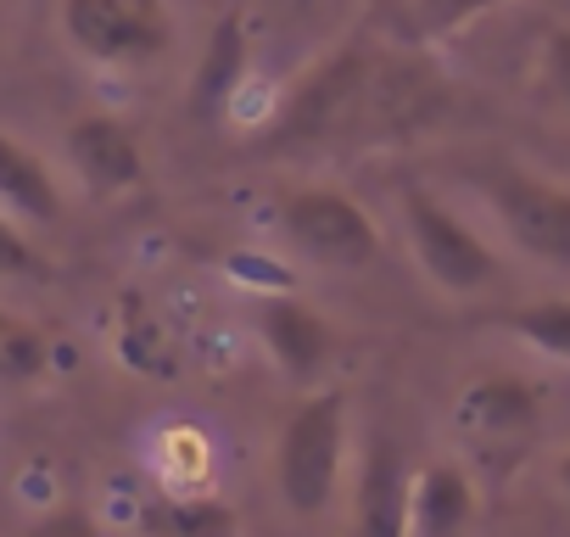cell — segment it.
Instances as JSON below:
<instances>
[{
  "label": "cell",
  "mask_w": 570,
  "mask_h": 537,
  "mask_svg": "<svg viewBox=\"0 0 570 537\" xmlns=\"http://www.w3.org/2000/svg\"><path fill=\"white\" fill-rule=\"evenodd\" d=\"M370 51L347 46L336 57H325L292 96H285L268 140L285 152H314V146H336V140H358L364 129V90H370Z\"/></svg>",
  "instance_id": "1"
},
{
  "label": "cell",
  "mask_w": 570,
  "mask_h": 537,
  "mask_svg": "<svg viewBox=\"0 0 570 537\" xmlns=\"http://www.w3.org/2000/svg\"><path fill=\"white\" fill-rule=\"evenodd\" d=\"M448 113V85L420 57H375L358 140H414Z\"/></svg>",
  "instance_id": "8"
},
{
  "label": "cell",
  "mask_w": 570,
  "mask_h": 537,
  "mask_svg": "<svg viewBox=\"0 0 570 537\" xmlns=\"http://www.w3.org/2000/svg\"><path fill=\"white\" fill-rule=\"evenodd\" d=\"M246 57H252L246 18H240V12H224V18L213 23L207 46H202L196 74H190V107H196L202 118H218V113L235 101V90H240V79H246Z\"/></svg>",
  "instance_id": "12"
},
{
  "label": "cell",
  "mask_w": 570,
  "mask_h": 537,
  "mask_svg": "<svg viewBox=\"0 0 570 537\" xmlns=\"http://www.w3.org/2000/svg\"><path fill=\"white\" fill-rule=\"evenodd\" d=\"M481 196L492 202L498 224L509 230V241L553 268H570V191L525 174V168H487L481 174Z\"/></svg>",
  "instance_id": "7"
},
{
  "label": "cell",
  "mask_w": 570,
  "mask_h": 537,
  "mask_svg": "<svg viewBox=\"0 0 570 537\" xmlns=\"http://www.w3.org/2000/svg\"><path fill=\"white\" fill-rule=\"evenodd\" d=\"M553 476H559V487H564V492H570V448H564V453H559V465H553Z\"/></svg>",
  "instance_id": "22"
},
{
  "label": "cell",
  "mask_w": 570,
  "mask_h": 537,
  "mask_svg": "<svg viewBox=\"0 0 570 537\" xmlns=\"http://www.w3.org/2000/svg\"><path fill=\"white\" fill-rule=\"evenodd\" d=\"M403 230H409V246L420 257V268L431 275V286L453 292V297H470V292H487L498 281V257L492 246L448 207L436 202L431 191L409 185L403 191Z\"/></svg>",
  "instance_id": "5"
},
{
  "label": "cell",
  "mask_w": 570,
  "mask_h": 537,
  "mask_svg": "<svg viewBox=\"0 0 570 537\" xmlns=\"http://www.w3.org/2000/svg\"><path fill=\"white\" fill-rule=\"evenodd\" d=\"M498 7H509V0H409V35L420 46H431V40H448V35L481 23Z\"/></svg>",
  "instance_id": "18"
},
{
  "label": "cell",
  "mask_w": 570,
  "mask_h": 537,
  "mask_svg": "<svg viewBox=\"0 0 570 537\" xmlns=\"http://www.w3.org/2000/svg\"><path fill=\"white\" fill-rule=\"evenodd\" d=\"M537 85L559 107H570V23H559V29L542 35V46H537Z\"/></svg>",
  "instance_id": "19"
},
{
  "label": "cell",
  "mask_w": 570,
  "mask_h": 537,
  "mask_svg": "<svg viewBox=\"0 0 570 537\" xmlns=\"http://www.w3.org/2000/svg\"><path fill=\"white\" fill-rule=\"evenodd\" d=\"M353 537H414V476L392 437H375L358 470Z\"/></svg>",
  "instance_id": "10"
},
{
  "label": "cell",
  "mask_w": 570,
  "mask_h": 537,
  "mask_svg": "<svg viewBox=\"0 0 570 537\" xmlns=\"http://www.w3.org/2000/svg\"><path fill=\"white\" fill-rule=\"evenodd\" d=\"M0 207L29 224H51L62 213V191H57L51 168L12 135H0Z\"/></svg>",
  "instance_id": "14"
},
{
  "label": "cell",
  "mask_w": 570,
  "mask_h": 537,
  "mask_svg": "<svg viewBox=\"0 0 570 537\" xmlns=\"http://www.w3.org/2000/svg\"><path fill=\"white\" fill-rule=\"evenodd\" d=\"M62 35L85 62L146 68L174 46L168 0H62Z\"/></svg>",
  "instance_id": "3"
},
{
  "label": "cell",
  "mask_w": 570,
  "mask_h": 537,
  "mask_svg": "<svg viewBox=\"0 0 570 537\" xmlns=\"http://www.w3.org/2000/svg\"><path fill=\"white\" fill-rule=\"evenodd\" d=\"M475 515V481L464 465H425L414 476V537H459Z\"/></svg>",
  "instance_id": "13"
},
{
  "label": "cell",
  "mask_w": 570,
  "mask_h": 537,
  "mask_svg": "<svg viewBox=\"0 0 570 537\" xmlns=\"http://www.w3.org/2000/svg\"><path fill=\"white\" fill-rule=\"evenodd\" d=\"M140 537H235V509L224 498H151L135 515Z\"/></svg>",
  "instance_id": "15"
},
{
  "label": "cell",
  "mask_w": 570,
  "mask_h": 537,
  "mask_svg": "<svg viewBox=\"0 0 570 537\" xmlns=\"http://www.w3.org/2000/svg\"><path fill=\"white\" fill-rule=\"evenodd\" d=\"M453 431L481 465L509 470L525 459V448L542 431V392L520 375H481L459 392Z\"/></svg>",
  "instance_id": "4"
},
{
  "label": "cell",
  "mask_w": 570,
  "mask_h": 537,
  "mask_svg": "<svg viewBox=\"0 0 570 537\" xmlns=\"http://www.w3.org/2000/svg\"><path fill=\"white\" fill-rule=\"evenodd\" d=\"M0 40H7V0H0Z\"/></svg>",
  "instance_id": "23"
},
{
  "label": "cell",
  "mask_w": 570,
  "mask_h": 537,
  "mask_svg": "<svg viewBox=\"0 0 570 537\" xmlns=\"http://www.w3.org/2000/svg\"><path fill=\"white\" fill-rule=\"evenodd\" d=\"M68 163L73 174L101 191V196H124V191H140L146 179V152H140V135L112 118V113H85L68 124Z\"/></svg>",
  "instance_id": "9"
},
{
  "label": "cell",
  "mask_w": 570,
  "mask_h": 537,
  "mask_svg": "<svg viewBox=\"0 0 570 537\" xmlns=\"http://www.w3.org/2000/svg\"><path fill=\"white\" fill-rule=\"evenodd\" d=\"M257 336L268 342L274 364L292 375V381H314L331 364V325H325L320 309H308L297 297H263Z\"/></svg>",
  "instance_id": "11"
},
{
  "label": "cell",
  "mask_w": 570,
  "mask_h": 537,
  "mask_svg": "<svg viewBox=\"0 0 570 537\" xmlns=\"http://www.w3.org/2000/svg\"><path fill=\"white\" fill-rule=\"evenodd\" d=\"M498 331H509L514 342L570 364V297H542V303H520V309H498L492 314Z\"/></svg>",
  "instance_id": "16"
},
{
  "label": "cell",
  "mask_w": 570,
  "mask_h": 537,
  "mask_svg": "<svg viewBox=\"0 0 570 537\" xmlns=\"http://www.w3.org/2000/svg\"><path fill=\"white\" fill-rule=\"evenodd\" d=\"M342 448H347V392H314L308 403H297L274 448L279 498L297 515L331 509L342 481Z\"/></svg>",
  "instance_id": "2"
},
{
  "label": "cell",
  "mask_w": 570,
  "mask_h": 537,
  "mask_svg": "<svg viewBox=\"0 0 570 537\" xmlns=\"http://www.w3.org/2000/svg\"><path fill=\"white\" fill-rule=\"evenodd\" d=\"M51 370V342L40 325L29 320H12V314H0V381H40Z\"/></svg>",
  "instance_id": "17"
},
{
  "label": "cell",
  "mask_w": 570,
  "mask_h": 537,
  "mask_svg": "<svg viewBox=\"0 0 570 537\" xmlns=\"http://www.w3.org/2000/svg\"><path fill=\"white\" fill-rule=\"evenodd\" d=\"M0 275L7 281H40L46 275V257L29 246V235L0 213Z\"/></svg>",
  "instance_id": "20"
},
{
  "label": "cell",
  "mask_w": 570,
  "mask_h": 537,
  "mask_svg": "<svg viewBox=\"0 0 570 537\" xmlns=\"http://www.w3.org/2000/svg\"><path fill=\"white\" fill-rule=\"evenodd\" d=\"M279 224L292 235V246L303 257H314L320 268H370L381 257V224L342 191L331 185H303L279 202Z\"/></svg>",
  "instance_id": "6"
},
{
  "label": "cell",
  "mask_w": 570,
  "mask_h": 537,
  "mask_svg": "<svg viewBox=\"0 0 570 537\" xmlns=\"http://www.w3.org/2000/svg\"><path fill=\"white\" fill-rule=\"evenodd\" d=\"M29 537H96V520L85 509H51L46 520L29 526Z\"/></svg>",
  "instance_id": "21"
}]
</instances>
